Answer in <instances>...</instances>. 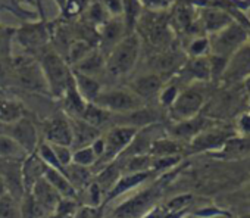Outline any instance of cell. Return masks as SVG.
<instances>
[{"label":"cell","mask_w":250,"mask_h":218,"mask_svg":"<svg viewBox=\"0 0 250 218\" xmlns=\"http://www.w3.org/2000/svg\"><path fill=\"white\" fill-rule=\"evenodd\" d=\"M153 173L152 171H146V173H130V174H121V177L118 178V181L112 186V189L106 193L104 196V202H112L115 199H118L119 196H124L130 192H134L136 189H139L142 184H145L150 175Z\"/></svg>","instance_id":"cell-12"},{"label":"cell","mask_w":250,"mask_h":218,"mask_svg":"<svg viewBox=\"0 0 250 218\" xmlns=\"http://www.w3.org/2000/svg\"><path fill=\"white\" fill-rule=\"evenodd\" d=\"M237 130L243 137H250V112L241 114L237 120Z\"/></svg>","instance_id":"cell-44"},{"label":"cell","mask_w":250,"mask_h":218,"mask_svg":"<svg viewBox=\"0 0 250 218\" xmlns=\"http://www.w3.org/2000/svg\"><path fill=\"white\" fill-rule=\"evenodd\" d=\"M162 87H164V81L158 74L140 75L130 84V90L134 91L143 102L146 99H152L155 96H159Z\"/></svg>","instance_id":"cell-17"},{"label":"cell","mask_w":250,"mask_h":218,"mask_svg":"<svg viewBox=\"0 0 250 218\" xmlns=\"http://www.w3.org/2000/svg\"><path fill=\"white\" fill-rule=\"evenodd\" d=\"M203 105H205L203 91L191 86L178 93L175 102L169 108V112H171V117L177 123H180V121H186V120L197 117L199 112L202 111Z\"/></svg>","instance_id":"cell-7"},{"label":"cell","mask_w":250,"mask_h":218,"mask_svg":"<svg viewBox=\"0 0 250 218\" xmlns=\"http://www.w3.org/2000/svg\"><path fill=\"white\" fill-rule=\"evenodd\" d=\"M232 21V17L219 8H205L200 12V24L209 36L225 28Z\"/></svg>","instance_id":"cell-18"},{"label":"cell","mask_w":250,"mask_h":218,"mask_svg":"<svg viewBox=\"0 0 250 218\" xmlns=\"http://www.w3.org/2000/svg\"><path fill=\"white\" fill-rule=\"evenodd\" d=\"M142 2L140 0H122V14H124V27L125 33L131 34L134 30V25L142 14Z\"/></svg>","instance_id":"cell-29"},{"label":"cell","mask_w":250,"mask_h":218,"mask_svg":"<svg viewBox=\"0 0 250 218\" xmlns=\"http://www.w3.org/2000/svg\"><path fill=\"white\" fill-rule=\"evenodd\" d=\"M63 173L68 177V180L71 181V184L75 187L77 193L84 190L94 178V173L91 171V168L80 167V165H75V164L68 165L63 170Z\"/></svg>","instance_id":"cell-25"},{"label":"cell","mask_w":250,"mask_h":218,"mask_svg":"<svg viewBox=\"0 0 250 218\" xmlns=\"http://www.w3.org/2000/svg\"><path fill=\"white\" fill-rule=\"evenodd\" d=\"M203 130H206V121L197 115L194 118L177 123L171 129V137L175 139V140H181V139L191 140L193 137H196Z\"/></svg>","instance_id":"cell-22"},{"label":"cell","mask_w":250,"mask_h":218,"mask_svg":"<svg viewBox=\"0 0 250 218\" xmlns=\"http://www.w3.org/2000/svg\"><path fill=\"white\" fill-rule=\"evenodd\" d=\"M96 162H97V156H96L94 151L91 149V146L72 149V164L85 167V168H91L96 165Z\"/></svg>","instance_id":"cell-33"},{"label":"cell","mask_w":250,"mask_h":218,"mask_svg":"<svg viewBox=\"0 0 250 218\" xmlns=\"http://www.w3.org/2000/svg\"><path fill=\"white\" fill-rule=\"evenodd\" d=\"M20 40H21V43L24 46L36 49V47H40L42 44H44L46 34L40 27H34V28L21 31L20 33Z\"/></svg>","instance_id":"cell-35"},{"label":"cell","mask_w":250,"mask_h":218,"mask_svg":"<svg viewBox=\"0 0 250 218\" xmlns=\"http://www.w3.org/2000/svg\"><path fill=\"white\" fill-rule=\"evenodd\" d=\"M219 151H222V155L228 156L244 155L250 151V137H229Z\"/></svg>","instance_id":"cell-32"},{"label":"cell","mask_w":250,"mask_h":218,"mask_svg":"<svg viewBox=\"0 0 250 218\" xmlns=\"http://www.w3.org/2000/svg\"><path fill=\"white\" fill-rule=\"evenodd\" d=\"M249 112H250V111H249Z\"/></svg>","instance_id":"cell-50"},{"label":"cell","mask_w":250,"mask_h":218,"mask_svg":"<svg viewBox=\"0 0 250 218\" xmlns=\"http://www.w3.org/2000/svg\"><path fill=\"white\" fill-rule=\"evenodd\" d=\"M50 145V143H49ZM53 152L61 164V167L65 170L68 165L72 164V148L71 146H61V145H52Z\"/></svg>","instance_id":"cell-42"},{"label":"cell","mask_w":250,"mask_h":218,"mask_svg":"<svg viewBox=\"0 0 250 218\" xmlns=\"http://www.w3.org/2000/svg\"><path fill=\"white\" fill-rule=\"evenodd\" d=\"M62 100H63L65 115L69 118H81L85 111V106L88 103L77 90V87L74 84V78H71V81L66 87V91L62 96Z\"/></svg>","instance_id":"cell-19"},{"label":"cell","mask_w":250,"mask_h":218,"mask_svg":"<svg viewBox=\"0 0 250 218\" xmlns=\"http://www.w3.org/2000/svg\"><path fill=\"white\" fill-rule=\"evenodd\" d=\"M69 218H71V217H69Z\"/></svg>","instance_id":"cell-51"},{"label":"cell","mask_w":250,"mask_h":218,"mask_svg":"<svg viewBox=\"0 0 250 218\" xmlns=\"http://www.w3.org/2000/svg\"><path fill=\"white\" fill-rule=\"evenodd\" d=\"M112 118V114L104 111L103 108L94 105V103H87L85 106V111L81 117V120H84L85 123H88L90 126L96 127V129H102V126L107 124V121Z\"/></svg>","instance_id":"cell-30"},{"label":"cell","mask_w":250,"mask_h":218,"mask_svg":"<svg viewBox=\"0 0 250 218\" xmlns=\"http://www.w3.org/2000/svg\"><path fill=\"white\" fill-rule=\"evenodd\" d=\"M208 39L209 53L228 59L235 50H238L247 42V31L241 24L232 21L225 28L219 30L215 34H210Z\"/></svg>","instance_id":"cell-5"},{"label":"cell","mask_w":250,"mask_h":218,"mask_svg":"<svg viewBox=\"0 0 250 218\" xmlns=\"http://www.w3.org/2000/svg\"><path fill=\"white\" fill-rule=\"evenodd\" d=\"M44 178L61 195L62 199H71V200L78 199V193H77L75 187L71 184V181L68 180V177L65 175L63 171L47 167L46 173H44Z\"/></svg>","instance_id":"cell-20"},{"label":"cell","mask_w":250,"mask_h":218,"mask_svg":"<svg viewBox=\"0 0 250 218\" xmlns=\"http://www.w3.org/2000/svg\"><path fill=\"white\" fill-rule=\"evenodd\" d=\"M229 137H231L229 133H227L224 130H208L206 129L190 140L188 148L191 149V152L219 151Z\"/></svg>","instance_id":"cell-14"},{"label":"cell","mask_w":250,"mask_h":218,"mask_svg":"<svg viewBox=\"0 0 250 218\" xmlns=\"http://www.w3.org/2000/svg\"><path fill=\"white\" fill-rule=\"evenodd\" d=\"M193 200V196L186 193V195H178L172 199H169L167 203H165V208L169 211V212H174V214H181L183 209H186Z\"/></svg>","instance_id":"cell-38"},{"label":"cell","mask_w":250,"mask_h":218,"mask_svg":"<svg viewBox=\"0 0 250 218\" xmlns=\"http://www.w3.org/2000/svg\"><path fill=\"white\" fill-rule=\"evenodd\" d=\"M44 142L50 145L71 146L72 145V131L69 118L66 115L53 117L44 124Z\"/></svg>","instance_id":"cell-11"},{"label":"cell","mask_w":250,"mask_h":218,"mask_svg":"<svg viewBox=\"0 0 250 218\" xmlns=\"http://www.w3.org/2000/svg\"><path fill=\"white\" fill-rule=\"evenodd\" d=\"M47 165L37 156V153H28L24 159H22V165H21V180H22V187L24 192H30L31 187L44 177Z\"/></svg>","instance_id":"cell-15"},{"label":"cell","mask_w":250,"mask_h":218,"mask_svg":"<svg viewBox=\"0 0 250 218\" xmlns=\"http://www.w3.org/2000/svg\"><path fill=\"white\" fill-rule=\"evenodd\" d=\"M142 5H146L152 9H162L171 5L172 0H140Z\"/></svg>","instance_id":"cell-46"},{"label":"cell","mask_w":250,"mask_h":218,"mask_svg":"<svg viewBox=\"0 0 250 218\" xmlns=\"http://www.w3.org/2000/svg\"><path fill=\"white\" fill-rule=\"evenodd\" d=\"M58 2V5L62 8V9H65V6H66V3H68V0H56Z\"/></svg>","instance_id":"cell-49"},{"label":"cell","mask_w":250,"mask_h":218,"mask_svg":"<svg viewBox=\"0 0 250 218\" xmlns=\"http://www.w3.org/2000/svg\"><path fill=\"white\" fill-rule=\"evenodd\" d=\"M186 71L194 81H208L212 77L209 56L191 58L186 66Z\"/></svg>","instance_id":"cell-28"},{"label":"cell","mask_w":250,"mask_h":218,"mask_svg":"<svg viewBox=\"0 0 250 218\" xmlns=\"http://www.w3.org/2000/svg\"><path fill=\"white\" fill-rule=\"evenodd\" d=\"M6 192H8V189H6V183H5L3 177L0 175V196H2L3 193H6Z\"/></svg>","instance_id":"cell-47"},{"label":"cell","mask_w":250,"mask_h":218,"mask_svg":"<svg viewBox=\"0 0 250 218\" xmlns=\"http://www.w3.org/2000/svg\"><path fill=\"white\" fill-rule=\"evenodd\" d=\"M27 153L22 151V148L9 136L0 133V158L3 159H20L25 158Z\"/></svg>","instance_id":"cell-31"},{"label":"cell","mask_w":250,"mask_h":218,"mask_svg":"<svg viewBox=\"0 0 250 218\" xmlns=\"http://www.w3.org/2000/svg\"><path fill=\"white\" fill-rule=\"evenodd\" d=\"M250 75V42H246L227 61L221 78L227 83L243 81Z\"/></svg>","instance_id":"cell-10"},{"label":"cell","mask_w":250,"mask_h":218,"mask_svg":"<svg viewBox=\"0 0 250 218\" xmlns=\"http://www.w3.org/2000/svg\"><path fill=\"white\" fill-rule=\"evenodd\" d=\"M69 124L72 131V145H71L72 149L91 146V143L102 136V130L90 126L81 118H69Z\"/></svg>","instance_id":"cell-16"},{"label":"cell","mask_w":250,"mask_h":218,"mask_svg":"<svg viewBox=\"0 0 250 218\" xmlns=\"http://www.w3.org/2000/svg\"><path fill=\"white\" fill-rule=\"evenodd\" d=\"M152 158H153V156H152ZM180 161H181L180 155L153 158V161H152V173H162V171H167V170L172 168L174 165H177Z\"/></svg>","instance_id":"cell-39"},{"label":"cell","mask_w":250,"mask_h":218,"mask_svg":"<svg viewBox=\"0 0 250 218\" xmlns=\"http://www.w3.org/2000/svg\"><path fill=\"white\" fill-rule=\"evenodd\" d=\"M71 218H103V206L81 203L75 208Z\"/></svg>","instance_id":"cell-36"},{"label":"cell","mask_w":250,"mask_h":218,"mask_svg":"<svg viewBox=\"0 0 250 218\" xmlns=\"http://www.w3.org/2000/svg\"><path fill=\"white\" fill-rule=\"evenodd\" d=\"M178 93H180V90H178V87H177V86H174V84L164 86V87H162V90H161V93H159V96H158V97H159L161 105L169 109V108H171V105L175 102V99H177Z\"/></svg>","instance_id":"cell-41"},{"label":"cell","mask_w":250,"mask_h":218,"mask_svg":"<svg viewBox=\"0 0 250 218\" xmlns=\"http://www.w3.org/2000/svg\"><path fill=\"white\" fill-rule=\"evenodd\" d=\"M90 20L91 21H94V22H106L107 21V11L104 9V6H102L100 3H96V5H93L91 8H90Z\"/></svg>","instance_id":"cell-43"},{"label":"cell","mask_w":250,"mask_h":218,"mask_svg":"<svg viewBox=\"0 0 250 218\" xmlns=\"http://www.w3.org/2000/svg\"><path fill=\"white\" fill-rule=\"evenodd\" d=\"M39 65L43 71L49 94H52L56 99H62L72 78V69H69L65 59L55 50L43 52Z\"/></svg>","instance_id":"cell-2"},{"label":"cell","mask_w":250,"mask_h":218,"mask_svg":"<svg viewBox=\"0 0 250 218\" xmlns=\"http://www.w3.org/2000/svg\"><path fill=\"white\" fill-rule=\"evenodd\" d=\"M0 218H20V205L9 192L0 196Z\"/></svg>","instance_id":"cell-34"},{"label":"cell","mask_w":250,"mask_h":218,"mask_svg":"<svg viewBox=\"0 0 250 218\" xmlns=\"http://www.w3.org/2000/svg\"><path fill=\"white\" fill-rule=\"evenodd\" d=\"M31 195V197L36 200V203L47 214V215H53L56 212V208L59 205V202L62 200L61 195L46 181V178H40L30 192H27Z\"/></svg>","instance_id":"cell-13"},{"label":"cell","mask_w":250,"mask_h":218,"mask_svg":"<svg viewBox=\"0 0 250 218\" xmlns=\"http://www.w3.org/2000/svg\"><path fill=\"white\" fill-rule=\"evenodd\" d=\"M140 129L133 126H124V124H115L110 127L106 133L104 139V153L102 158L96 162L94 167H99V170L113 161H116L125 151L128 149L134 137L137 136Z\"/></svg>","instance_id":"cell-3"},{"label":"cell","mask_w":250,"mask_h":218,"mask_svg":"<svg viewBox=\"0 0 250 218\" xmlns=\"http://www.w3.org/2000/svg\"><path fill=\"white\" fill-rule=\"evenodd\" d=\"M72 78H74V84H75L77 90L87 102L93 103L96 100V97L102 93V86L96 77H88V75L78 74V72L72 71Z\"/></svg>","instance_id":"cell-23"},{"label":"cell","mask_w":250,"mask_h":218,"mask_svg":"<svg viewBox=\"0 0 250 218\" xmlns=\"http://www.w3.org/2000/svg\"><path fill=\"white\" fill-rule=\"evenodd\" d=\"M112 115H124L143 108V100L130 88H113L103 91L93 102Z\"/></svg>","instance_id":"cell-4"},{"label":"cell","mask_w":250,"mask_h":218,"mask_svg":"<svg viewBox=\"0 0 250 218\" xmlns=\"http://www.w3.org/2000/svg\"><path fill=\"white\" fill-rule=\"evenodd\" d=\"M21 118H24V112L18 102L9 99H0V124H14Z\"/></svg>","instance_id":"cell-27"},{"label":"cell","mask_w":250,"mask_h":218,"mask_svg":"<svg viewBox=\"0 0 250 218\" xmlns=\"http://www.w3.org/2000/svg\"><path fill=\"white\" fill-rule=\"evenodd\" d=\"M181 149H183V146L180 145L178 140H175L172 137L161 136L156 140H153V143L149 149V155L153 158L174 156V155H178L181 152Z\"/></svg>","instance_id":"cell-26"},{"label":"cell","mask_w":250,"mask_h":218,"mask_svg":"<svg viewBox=\"0 0 250 218\" xmlns=\"http://www.w3.org/2000/svg\"><path fill=\"white\" fill-rule=\"evenodd\" d=\"M142 49L140 37L136 33L127 34L119 43H116L106 58V71L113 77L128 74L139 59Z\"/></svg>","instance_id":"cell-1"},{"label":"cell","mask_w":250,"mask_h":218,"mask_svg":"<svg viewBox=\"0 0 250 218\" xmlns=\"http://www.w3.org/2000/svg\"><path fill=\"white\" fill-rule=\"evenodd\" d=\"M209 53V39L208 37H197L188 46V55L191 58L206 56Z\"/></svg>","instance_id":"cell-40"},{"label":"cell","mask_w":250,"mask_h":218,"mask_svg":"<svg viewBox=\"0 0 250 218\" xmlns=\"http://www.w3.org/2000/svg\"><path fill=\"white\" fill-rule=\"evenodd\" d=\"M3 126V124H2ZM3 133L6 136H9L11 139H14L21 148L22 151L28 155V153H34L37 151V146L40 143L39 140V133H37V129L36 126L33 124L31 120L28 118H21L18 120L17 123L14 124H8V126H3Z\"/></svg>","instance_id":"cell-9"},{"label":"cell","mask_w":250,"mask_h":218,"mask_svg":"<svg viewBox=\"0 0 250 218\" xmlns=\"http://www.w3.org/2000/svg\"><path fill=\"white\" fill-rule=\"evenodd\" d=\"M14 74L20 84L28 90L33 91H40V93H49L43 71L34 59L28 56H20L14 61L12 64Z\"/></svg>","instance_id":"cell-8"},{"label":"cell","mask_w":250,"mask_h":218,"mask_svg":"<svg viewBox=\"0 0 250 218\" xmlns=\"http://www.w3.org/2000/svg\"><path fill=\"white\" fill-rule=\"evenodd\" d=\"M106 66V58L99 50H91L85 58H83L80 62L74 65V72L84 74L88 77H96L99 72H102Z\"/></svg>","instance_id":"cell-21"},{"label":"cell","mask_w":250,"mask_h":218,"mask_svg":"<svg viewBox=\"0 0 250 218\" xmlns=\"http://www.w3.org/2000/svg\"><path fill=\"white\" fill-rule=\"evenodd\" d=\"M158 197V189L147 187L140 192H136L133 196H128L119 202V205L112 211L113 218H142L152 206Z\"/></svg>","instance_id":"cell-6"},{"label":"cell","mask_w":250,"mask_h":218,"mask_svg":"<svg viewBox=\"0 0 250 218\" xmlns=\"http://www.w3.org/2000/svg\"><path fill=\"white\" fill-rule=\"evenodd\" d=\"M244 87H246V90L250 93V75L244 80Z\"/></svg>","instance_id":"cell-48"},{"label":"cell","mask_w":250,"mask_h":218,"mask_svg":"<svg viewBox=\"0 0 250 218\" xmlns=\"http://www.w3.org/2000/svg\"><path fill=\"white\" fill-rule=\"evenodd\" d=\"M104 9L110 15L122 14V0H104Z\"/></svg>","instance_id":"cell-45"},{"label":"cell","mask_w":250,"mask_h":218,"mask_svg":"<svg viewBox=\"0 0 250 218\" xmlns=\"http://www.w3.org/2000/svg\"><path fill=\"white\" fill-rule=\"evenodd\" d=\"M91 50H93V47L88 43H85V42H75V43H72L71 47H69V64L75 65L83 58H85Z\"/></svg>","instance_id":"cell-37"},{"label":"cell","mask_w":250,"mask_h":218,"mask_svg":"<svg viewBox=\"0 0 250 218\" xmlns=\"http://www.w3.org/2000/svg\"><path fill=\"white\" fill-rule=\"evenodd\" d=\"M125 27L124 22L118 21V20H107L104 22L103 31L100 33V39H102V47L104 50H107V53L112 50V47L119 43L125 36H124ZM127 34V33H125Z\"/></svg>","instance_id":"cell-24"}]
</instances>
